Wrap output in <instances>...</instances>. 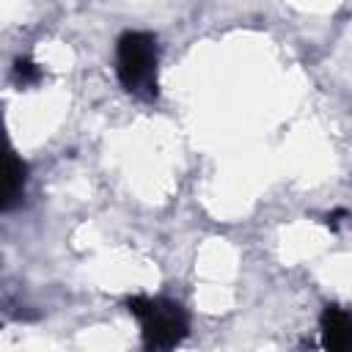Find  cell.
Segmentation results:
<instances>
[{"label":"cell","mask_w":352,"mask_h":352,"mask_svg":"<svg viewBox=\"0 0 352 352\" xmlns=\"http://www.w3.org/2000/svg\"><path fill=\"white\" fill-rule=\"evenodd\" d=\"M25 190V162L16 154H8L6 162V192H3V209H11Z\"/></svg>","instance_id":"obj_4"},{"label":"cell","mask_w":352,"mask_h":352,"mask_svg":"<svg viewBox=\"0 0 352 352\" xmlns=\"http://www.w3.org/2000/svg\"><path fill=\"white\" fill-rule=\"evenodd\" d=\"M14 77H16L19 85H33V82L41 80V69H38L30 58H16V63H14Z\"/></svg>","instance_id":"obj_5"},{"label":"cell","mask_w":352,"mask_h":352,"mask_svg":"<svg viewBox=\"0 0 352 352\" xmlns=\"http://www.w3.org/2000/svg\"><path fill=\"white\" fill-rule=\"evenodd\" d=\"M157 38L146 30H126L116 44V72L126 91L151 94L157 88Z\"/></svg>","instance_id":"obj_2"},{"label":"cell","mask_w":352,"mask_h":352,"mask_svg":"<svg viewBox=\"0 0 352 352\" xmlns=\"http://www.w3.org/2000/svg\"><path fill=\"white\" fill-rule=\"evenodd\" d=\"M129 314L140 322V333H143V344L148 349H170L176 344H182V338L187 336L190 319L184 314V308L173 300L165 297H132L126 302Z\"/></svg>","instance_id":"obj_1"},{"label":"cell","mask_w":352,"mask_h":352,"mask_svg":"<svg viewBox=\"0 0 352 352\" xmlns=\"http://www.w3.org/2000/svg\"><path fill=\"white\" fill-rule=\"evenodd\" d=\"M322 346L333 352H346L352 349V311L327 305L322 311Z\"/></svg>","instance_id":"obj_3"}]
</instances>
